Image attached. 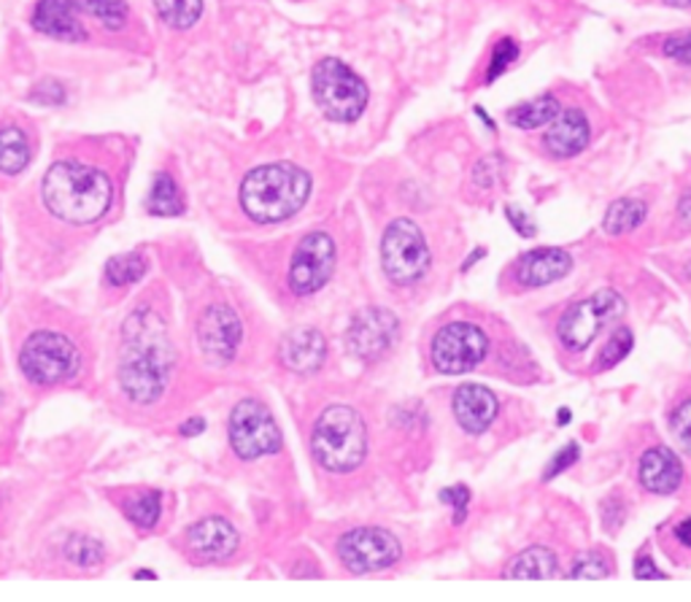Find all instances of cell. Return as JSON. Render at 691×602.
Masks as SVG:
<instances>
[{
  "instance_id": "41",
  "label": "cell",
  "mask_w": 691,
  "mask_h": 602,
  "mask_svg": "<svg viewBox=\"0 0 691 602\" xmlns=\"http://www.w3.org/2000/svg\"><path fill=\"white\" fill-rule=\"evenodd\" d=\"M675 538L681 540L683 545H689V549H691V517H689V519H683L681 524L675 527Z\"/></svg>"
},
{
  "instance_id": "14",
  "label": "cell",
  "mask_w": 691,
  "mask_h": 602,
  "mask_svg": "<svg viewBox=\"0 0 691 602\" xmlns=\"http://www.w3.org/2000/svg\"><path fill=\"white\" fill-rule=\"evenodd\" d=\"M241 335H244V327H241L238 314L222 303L205 308L201 325H197V340L211 359H233V354L238 351Z\"/></svg>"
},
{
  "instance_id": "11",
  "label": "cell",
  "mask_w": 691,
  "mask_h": 602,
  "mask_svg": "<svg viewBox=\"0 0 691 602\" xmlns=\"http://www.w3.org/2000/svg\"><path fill=\"white\" fill-rule=\"evenodd\" d=\"M338 557L346 564L348 573H378L392 564L400 562L403 549L400 540L382 527H359V530L346 532L338 543Z\"/></svg>"
},
{
  "instance_id": "44",
  "label": "cell",
  "mask_w": 691,
  "mask_h": 602,
  "mask_svg": "<svg viewBox=\"0 0 691 602\" xmlns=\"http://www.w3.org/2000/svg\"><path fill=\"white\" fill-rule=\"evenodd\" d=\"M662 3H668V6H675V9H689V6H691V0H662Z\"/></svg>"
},
{
  "instance_id": "17",
  "label": "cell",
  "mask_w": 691,
  "mask_h": 602,
  "mask_svg": "<svg viewBox=\"0 0 691 602\" xmlns=\"http://www.w3.org/2000/svg\"><path fill=\"white\" fill-rule=\"evenodd\" d=\"M77 0H39L33 11V28L39 33L65 43L87 39V30L77 17Z\"/></svg>"
},
{
  "instance_id": "33",
  "label": "cell",
  "mask_w": 691,
  "mask_h": 602,
  "mask_svg": "<svg viewBox=\"0 0 691 602\" xmlns=\"http://www.w3.org/2000/svg\"><path fill=\"white\" fill-rule=\"evenodd\" d=\"M65 557L73 564H82V568H87V564H98L103 560V545L92 538H73L71 543H68Z\"/></svg>"
},
{
  "instance_id": "16",
  "label": "cell",
  "mask_w": 691,
  "mask_h": 602,
  "mask_svg": "<svg viewBox=\"0 0 691 602\" xmlns=\"http://www.w3.org/2000/svg\"><path fill=\"white\" fill-rule=\"evenodd\" d=\"M186 540H190L192 554L209 562L227 560V557H233V551L238 549V532H235V527L230 524L227 519L220 517L197 521V524L190 527V532H186Z\"/></svg>"
},
{
  "instance_id": "5",
  "label": "cell",
  "mask_w": 691,
  "mask_h": 602,
  "mask_svg": "<svg viewBox=\"0 0 691 602\" xmlns=\"http://www.w3.org/2000/svg\"><path fill=\"white\" fill-rule=\"evenodd\" d=\"M314 101L333 122H357L367 105V86L341 60L327 58L314 68Z\"/></svg>"
},
{
  "instance_id": "32",
  "label": "cell",
  "mask_w": 691,
  "mask_h": 602,
  "mask_svg": "<svg viewBox=\"0 0 691 602\" xmlns=\"http://www.w3.org/2000/svg\"><path fill=\"white\" fill-rule=\"evenodd\" d=\"M610 575V568L606 564V557L600 554V551H589V554L578 557L576 562H572L568 579H608Z\"/></svg>"
},
{
  "instance_id": "24",
  "label": "cell",
  "mask_w": 691,
  "mask_h": 602,
  "mask_svg": "<svg viewBox=\"0 0 691 602\" xmlns=\"http://www.w3.org/2000/svg\"><path fill=\"white\" fill-rule=\"evenodd\" d=\"M559 114V103L553 95H540L535 98L532 103H521L516 105L514 111L508 114L510 125L521 127V130H535V127H546L553 116Z\"/></svg>"
},
{
  "instance_id": "31",
  "label": "cell",
  "mask_w": 691,
  "mask_h": 602,
  "mask_svg": "<svg viewBox=\"0 0 691 602\" xmlns=\"http://www.w3.org/2000/svg\"><path fill=\"white\" fill-rule=\"evenodd\" d=\"M632 344H634V340H632L630 327H619V330L610 335L606 349H602L600 359H597V368H600V370L616 368V365H619L621 359H624L627 354L632 351Z\"/></svg>"
},
{
  "instance_id": "30",
  "label": "cell",
  "mask_w": 691,
  "mask_h": 602,
  "mask_svg": "<svg viewBox=\"0 0 691 602\" xmlns=\"http://www.w3.org/2000/svg\"><path fill=\"white\" fill-rule=\"evenodd\" d=\"M160 511H163V500H160V492H143L139 498L124 502V513L135 521L139 527H154L160 519Z\"/></svg>"
},
{
  "instance_id": "34",
  "label": "cell",
  "mask_w": 691,
  "mask_h": 602,
  "mask_svg": "<svg viewBox=\"0 0 691 602\" xmlns=\"http://www.w3.org/2000/svg\"><path fill=\"white\" fill-rule=\"evenodd\" d=\"M519 58V47H516L514 39H502L495 43V52H491V63H489V71H487V82H495V79H500L502 73L508 71L510 65H514V60Z\"/></svg>"
},
{
  "instance_id": "29",
  "label": "cell",
  "mask_w": 691,
  "mask_h": 602,
  "mask_svg": "<svg viewBox=\"0 0 691 602\" xmlns=\"http://www.w3.org/2000/svg\"><path fill=\"white\" fill-rule=\"evenodd\" d=\"M146 273V263L139 254H116L105 265V278H109L114 287H124V284H135Z\"/></svg>"
},
{
  "instance_id": "22",
  "label": "cell",
  "mask_w": 691,
  "mask_h": 602,
  "mask_svg": "<svg viewBox=\"0 0 691 602\" xmlns=\"http://www.w3.org/2000/svg\"><path fill=\"white\" fill-rule=\"evenodd\" d=\"M557 573V557L543 545L521 551L514 562L506 568V579H551Z\"/></svg>"
},
{
  "instance_id": "20",
  "label": "cell",
  "mask_w": 691,
  "mask_h": 602,
  "mask_svg": "<svg viewBox=\"0 0 691 602\" xmlns=\"http://www.w3.org/2000/svg\"><path fill=\"white\" fill-rule=\"evenodd\" d=\"M327 357V344L319 330L301 327L282 340V363L295 374H314Z\"/></svg>"
},
{
  "instance_id": "21",
  "label": "cell",
  "mask_w": 691,
  "mask_h": 602,
  "mask_svg": "<svg viewBox=\"0 0 691 602\" xmlns=\"http://www.w3.org/2000/svg\"><path fill=\"white\" fill-rule=\"evenodd\" d=\"M640 483L653 494H672L683 481L681 459L664 446H653L640 459Z\"/></svg>"
},
{
  "instance_id": "40",
  "label": "cell",
  "mask_w": 691,
  "mask_h": 602,
  "mask_svg": "<svg viewBox=\"0 0 691 602\" xmlns=\"http://www.w3.org/2000/svg\"><path fill=\"white\" fill-rule=\"evenodd\" d=\"M506 214H508V220L514 222V227L519 229L521 235H532V233H535V227H532V225H527V222H525V214H521L519 208H506Z\"/></svg>"
},
{
  "instance_id": "8",
  "label": "cell",
  "mask_w": 691,
  "mask_h": 602,
  "mask_svg": "<svg viewBox=\"0 0 691 602\" xmlns=\"http://www.w3.org/2000/svg\"><path fill=\"white\" fill-rule=\"evenodd\" d=\"M627 312V303L619 292L613 289H600L597 295L587 297V300L576 303V306L565 312L559 319V340L572 351H583L591 346V340L597 338L606 325L621 319Z\"/></svg>"
},
{
  "instance_id": "38",
  "label": "cell",
  "mask_w": 691,
  "mask_h": 602,
  "mask_svg": "<svg viewBox=\"0 0 691 602\" xmlns=\"http://www.w3.org/2000/svg\"><path fill=\"white\" fill-rule=\"evenodd\" d=\"M576 459H578V446H576V443H568L562 451H559L557 457L551 459V465H549V468H546L543 478H546V481H551V478H557L559 473H562V470H568L570 465L576 462Z\"/></svg>"
},
{
  "instance_id": "10",
  "label": "cell",
  "mask_w": 691,
  "mask_h": 602,
  "mask_svg": "<svg viewBox=\"0 0 691 602\" xmlns=\"http://www.w3.org/2000/svg\"><path fill=\"white\" fill-rule=\"evenodd\" d=\"M487 351L489 338L481 327L470 325V322H451L435 335L429 357H433V365L440 374L459 376L478 368Z\"/></svg>"
},
{
  "instance_id": "4",
  "label": "cell",
  "mask_w": 691,
  "mask_h": 602,
  "mask_svg": "<svg viewBox=\"0 0 691 602\" xmlns=\"http://www.w3.org/2000/svg\"><path fill=\"white\" fill-rule=\"evenodd\" d=\"M311 449L329 473H352L367 455L365 421L354 408L329 406L322 411L311 436Z\"/></svg>"
},
{
  "instance_id": "15",
  "label": "cell",
  "mask_w": 691,
  "mask_h": 602,
  "mask_svg": "<svg viewBox=\"0 0 691 602\" xmlns=\"http://www.w3.org/2000/svg\"><path fill=\"white\" fill-rule=\"evenodd\" d=\"M546 127L549 130H546V135H543V146H546V152L557 160L576 157V154H581L591 141V127H589L587 114H583L581 109H572V105H568V109H559V114L553 116Z\"/></svg>"
},
{
  "instance_id": "18",
  "label": "cell",
  "mask_w": 691,
  "mask_h": 602,
  "mask_svg": "<svg viewBox=\"0 0 691 602\" xmlns=\"http://www.w3.org/2000/svg\"><path fill=\"white\" fill-rule=\"evenodd\" d=\"M451 408L459 427L465 432H470V436H478V432H487L491 421H495L497 397L487 387H481V384H465V387H459L454 392Z\"/></svg>"
},
{
  "instance_id": "6",
  "label": "cell",
  "mask_w": 691,
  "mask_h": 602,
  "mask_svg": "<svg viewBox=\"0 0 691 602\" xmlns=\"http://www.w3.org/2000/svg\"><path fill=\"white\" fill-rule=\"evenodd\" d=\"M20 365L22 374L30 381L41 384V387H52V384H62L77 376L82 357H79V349L65 335L35 333L22 346Z\"/></svg>"
},
{
  "instance_id": "9",
  "label": "cell",
  "mask_w": 691,
  "mask_h": 602,
  "mask_svg": "<svg viewBox=\"0 0 691 602\" xmlns=\"http://www.w3.org/2000/svg\"><path fill=\"white\" fill-rule=\"evenodd\" d=\"M230 446L241 459H260L282 449V430L260 400H244L230 414Z\"/></svg>"
},
{
  "instance_id": "35",
  "label": "cell",
  "mask_w": 691,
  "mask_h": 602,
  "mask_svg": "<svg viewBox=\"0 0 691 602\" xmlns=\"http://www.w3.org/2000/svg\"><path fill=\"white\" fill-rule=\"evenodd\" d=\"M670 425H672V432H675L678 443H681V449L687 451V455H691V400L681 402V406L675 408Z\"/></svg>"
},
{
  "instance_id": "25",
  "label": "cell",
  "mask_w": 691,
  "mask_h": 602,
  "mask_svg": "<svg viewBox=\"0 0 691 602\" xmlns=\"http://www.w3.org/2000/svg\"><path fill=\"white\" fill-rule=\"evenodd\" d=\"M643 220H646V203L634 201V197H621V201L610 203L606 214V229L610 235H624L632 233L634 227H640Z\"/></svg>"
},
{
  "instance_id": "27",
  "label": "cell",
  "mask_w": 691,
  "mask_h": 602,
  "mask_svg": "<svg viewBox=\"0 0 691 602\" xmlns=\"http://www.w3.org/2000/svg\"><path fill=\"white\" fill-rule=\"evenodd\" d=\"M154 6L163 22L176 30L192 28L203 14V0H154Z\"/></svg>"
},
{
  "instance_id": "43",
  "label": "cell",
  "mask_w": 691,
  "mask_h": 602,
  "mask_svg": "<svg viewBox=\"0 0 691 602\" xmlns=\"http://www.w3.org/2000/svg\"><path fill=\"white\" fill-rule=\"evenodd\" d=\"M203 427H205L203 419H190V421H186V425H182V432H184V436H197V432H201Z\"/></svg>"
},
{
  "instance_id": "7",
  "label": "cell",
  "mask_w": 691,
  "mask_h": 602,
  "mask_svg": "<svg viewBox=\"0 0 691 602\" xmlns=\"http://www.w3.org/2000/svg\"><path fill=\"white\" fill-rule=\"evenodd\" d=\"M384 273L400 287L421 282L429 268V246L425 233L410 220H395L382 238Z\"/></svg>"
},
{
  "instance_id": "26",
  "label": "cell",
  "mask_w": 691,
  "mask_h": 602,
  "mask_svg": "<svg viewBox=\"0 0 691 602\" xmlns=\"http://www.w3.org/2000/svg\"><path fill=\"white\" fill-rule=\"evenodd\" d=\"M146 208L152 211L154 216H179L184 211L176 182H173L167 173H157V178H154L152 195H149Z\"/></svg>"
},
{
  "instance_id": "36",
  "label": "cell",
  "mask_w": 691,
  "mask_h": 602,
  "mask_svg": "<svg viewBox=\"0 0 691 602\" xmlns=\"http://www.w3.org/2000/svg\"><path fill=\"white\" fill-rule=\"evenodd\" d=\"M440 500L454 506V524H463L465 517H468V502H470V489L468 487H448L440 492Z\"/></svg>"
},
{
  "instance_id": "23",
  "label": "cell",
  "mask_w": 691,
  "mask_h": 602,
  "mask_svg": "<svg viewBox=\"0 0 691 602\" xmlns=\"http://www.w3.org/2000/svg\"><path fill=\"white\" fill-rule=\"evenodd\" d=\"M30 163V141L24 130L9 125L0 130V173L14 176Z\"/></svg>"
},
{
  "instance_id": "42",
  "label": "cell",
  "mask_w": 691,
  "mask_h": 602,
  "mask_svg": "<svg viewBox=\"0 0 691 602\" xmlns=\"http://www.w3.org/2000/svg\"><path fill=\"white\" fill-rule=\"evenodd\" d=\"M678 214H681V220L691 227V190L681 197V203H678Z\"/></svg>"
},
{
  "instance_id": "37",
  "label": "cell",
  "mask_w": 691,
  "mask_h": 602,
  "mask_svg": "<svg viewBox=\"0 0 691 602\" xmlns=\"http://www.w3.org/2000/svg\"><path fill=\"white\" fill-rule=\"evenodd\" d=\"M662 52L681 65H691V33H675L664 41Z\"/></svg>"
},
{
  "instance_id": "12",
  "label": "cell",
  "mask_w": 691,
  "mask_h": 602,
  "mask_svg": "<svg viewBox=\"0 0 691 602\" xmlns=\"http://www.w3.org/2000/svg\"><path fill=\"white\" fill-rule=\"evenodd\" d=\"M335 244L327 233H308L289 263V287L295 295H314L333 278Z\"/></svg>"
},
{
  "instance_id": "19",
  "label": "cell",
  "mask_w": 691,
  "mask_h": 602,
  "mask_svg": "<svg viewBox=\"0 0 691 602\" xmlns=\"http://www.w3.org/2000/svg\"><path fill=\"white\" fill-rule=\"evenodd\" d=\"M572 271V257L565 249H535L516 265V278L525 287H549Z\"/></svg>"
},
{
  "instance_id": "13",
  "label": "cell",
  "mask_w": 691,
  "mask_h": 602,
  "mask_svg": "<svg viewBox=\"0 0 691 602\" xmlns=\"http://www.w3.org/2000/svg\"><path fill=\"white\" fill-rule=\"evenodd\" d=\"M397 335H400V322L395 314L384 312V308H365L352 319L346 344L354 357L373 363L395 346Z\"/></svg>"
},
{
  "instance_id": "2",
  "label": "cell",
  "mask_w": 691,
  "mask_h": 602,
  "mask_svg": "<svg viewBox=\"0 0 691 602\" xmlns=\"http://www.w3.org/2000/svg\"><path fill=\"white\" fill-rule=\"evenodd\" d=\"M43 206L71 225H92L109 214L114 201V184L98 167L73 163H54L41 182Z\"/></svg>"
},
{
  "instance_id": "1",
  "label": "cell",
  "mask_w": 691,
  "mask_h": 602,
  "mask_svg": "<svg viewBox=\"0 0 691 602\" xmlns=\"http://www.w3.org/2000/svg\"><path fill=\"white\" fill-rule=\"evenodd\" d=\"M173 368V351L157 314L141 308L124 325L120 384L130 400L149 406L165 392Z\"/></svg>"
},
{
  "instance_id": "39",
  "label": "cell",
  "mask_w": 691,
  "mask_h": 602,
  "mask_svg": "<svg viewBox=\"0 0 691 602\" xmlns=\"http://www.w3.org/2000/svg\"><path fill=\"white\" fill-rule=\"evenodd\" d=\"M634 575H638V579H651V581L668 579V575H664L662 570L653 568V562L649 560V557H640V560L634 562Z\"/></svg>"
},
{
  "instance_id": "3",
  "label": "cell",
  "mask_w": 691,
  "mask_h": 602,
  "mask_svg": "<svg viewBox=\"0 0 691 602\" xmlns=\"http://www.w3.org/2000/svg\"><path fill=\"white\" fill-rule=\"evenodd\" d=\"M311 195V176L289 163L254 167L241 184V206L260 225H276L305 206Z\"/></svg>"
},
{
  "instance_id": "28",
  "label": "cell",
  "mask_w": 691,
  "mask_h": 602,
  "mask_svg": "<svg viewBox=\"0 0 691 602\" xmlns=\"http://www.w3.org/2000/svg\"><path fill=\"white\" fill-rule=\"evenodd\" d=\"M77 6L95 20H101L103 28L120 30L128 22V6L124 0H77Z\"/></svg>"
}]
</instances>
